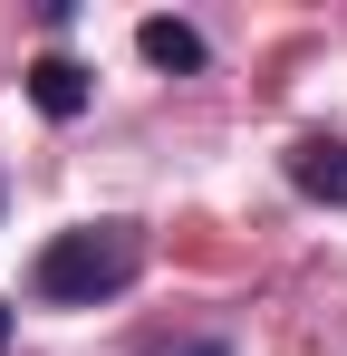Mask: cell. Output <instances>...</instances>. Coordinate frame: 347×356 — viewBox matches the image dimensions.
Wrapping results in <instances>:
<instances>
[{
	"instance_id": "cell-6",
	"label": "cell",
	"mask_w": 347,
	"mask_h": 356,
	"mask_svg": "<svg viewBox=\"0 0 347 356\" xmlns=\"http://www.w3.org/2000/svg\"><path fill=\"white\" fill-rule=\"evenodd\" d=\"M0 347H10V298H0Z\"/></svg>"
},
{
	"instance_id": "cell-4",
	"label": "cell",
	"mask_w": 347,
	"mask_h": 356,
	"mask_svg": "<svg viewBox=\"0 0 347 356\" xmlns=\"http://www.w3.org/2000/svg\"><path fill=\"white\" fill-rule=\"evenodd\" d=\"M135 49H145V67H164V77H193L203 67V29L174 19V10H155V19H135Z\"/></svg>"
},
{
	"instance_id": "cell-5",
	"label": "cell",
	"mask_w": 347,
	"mask_h": 356,
	"mask_svg": "<svg viewBox=\"0 0 347 356\" xmlns=\"http://www.w3.org/2000/svg\"><path fill=\"white\" fill-rule=\"evenodd\" d=\"M145 356H231V337H174V347H145Z\"/></svg>"
},
{
	"instance_id": "cell-1",
	"label": "cell",
	"mask_w": 347,
	"mask_h": 356,
	"mask_svg": "<svg viewBox=\"0 0 347 356\" xmlns=\"http://www.w3.org/2000/svg\"><path fill=\"white\" fill-rule=\"evenodd\" d=\"M135 270H145V222H77L29 260V289L49 308H107L135 289Z\"/></svg>"
},
{
	"instance_id": "cell-3",
	"label": "cell",
	"mask_w": 347,
	"mask_h": 356,
	"mask_svg": "<svg viewBox=\"0 0 347 356\" xmlns=\"http://www.w3.org/2000/svg\"><path fill=\"white\" fill-rule=\"evenodd\" d=\"M87 97H97V77H87L77 58H58V49H49V58H29V106H39L49 125H77V116H87Z\"/></svg>"
},
{
	"instance_id": "cell-2",
	"label": "cell",
	"mask_w": 347,
	"mask_h": 356,
	"mask_svg": "<svg viewBox=\"0 0 347 356\" xmlns=\"http://www.w3.org/2000/svg\"><path fill=\"white\" fill-rule=\"evenodd\" d=\"M289 193L347 212V135H299V145H289Z\"/></svg>"
}]
</instances>
